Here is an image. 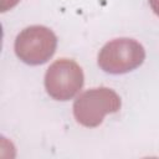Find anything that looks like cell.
Returning <instances> with one entry per match:
<instances>
[{
	"instance_id": "cell-1",
	"label": "cell",
	"mask_w": 159,
	"mask_h": 159,
	"mask_svg": "<svg viewBox=\"0 0 159 159\" xmlns=\"http://www.w3.org/2000/svg\"><path fill=\"white\" fill-rule=\"evenodd\" d=\"M122 102L119 96L108 87H94L82 92L73 102L72 111L77 123L87 128L102 124L104 116L117 113Z\"/></svg>"
},
{
	"instance_id": "cell-2",
	"label": "cell",
	"mask_w": 159,
	"mask_h": 159,
	"mask_svg": "<svg viewBox=\"0 0 159 159\" xmlns=\"http://www.w3.org/2000/svg\"><path fill=\"white\" fill-rule=\"evenodd\" d=\"M145 60V50L140 42L129 37L108 41L98 52L97 63L107 73L122 75L138 68Z\"/></svg>"
},
{
	"instance_id": "cell-3",
	"label": "cell",
	"mask_w": 159,
	"mask_h": 159,
	"mask_svg": "<svg viewBox=\"0 0 159 159\" xmlns=\"http://www.w3.org/2000/svg\"><path fill=\"white\" fill-rule=\"evenodd\" d=\"M55 32L42 25H32L21 30L14 42V50L20 61L30 66L46 63L56 52Z\"/></svg>"
},
{
	"instance_id": "cell-4",
	"label": "cell",
	"mask_w": 159,
	"mask_h": 159,
	"mask_svg": "<svg viewBox=\"0 0 159 159\" xmlns=\"http://www.w3.org/2000/svg\"><path fill=\"white\" fill-rule=\"evenodd\" d=\"M84 76L81 66L70 58H58L46 70L43 83L47 94L56 101L72 99L83 87Z\"/></svg>"
},
{
	"instance_id": "cell-5",
	"label": "cell",
	"mask_w": 159,
	"mask_h": 159,
	"mask_svg": "<svg viewBox=\"0 0 159 159\" xmlns=\"http://www.w3.org/2000/svg\"><path fill=\"white\" fill-rule=\"evenodd\" d=\"M20 0H0V10L1 12H5L10 9H12L14 6H16L19 4Z\"/></svg>"
},
{
	"instance_id": "cell-6",
	"label": "cell",
	"mask_w": 159,
	"mask_h": 159,
	"mask_svg": "<svg viewBox=\"0 0 159 159\" xmlns=\"http://www.w3.org/2000/svg\"><path fill=\"white\" fill-rule=\"evenodd\" d=\"M149 5L153 10V12L159 16V0H149Z\"/></svg>"
}]
</instances>
